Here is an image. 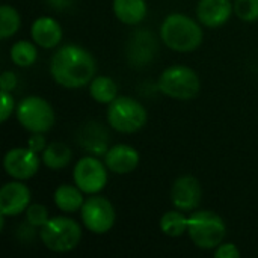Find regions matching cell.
<instances>
[{
    "label": "cell",
    "mask_w": 258,
    "mask_h": 258,
    "mask_svg": "<svg viewBox=\"0 0 258 258\" xmlns=\"http://www.w3.org/2000/svg\"><path fill=\"white\" fill-rule=\"evenodd\" d=\"M42 160L39 159L38 153L30 150L29 147H17L11 148L3 157V168L5 172L12 177L14 180L26 181L36 175L39 171Z\"/></svg>",
    "instance_id": "cell-10"
},
{
    "label": "cell",
    "mask_w": 258,
    "mask_h": 258,
    "mask_svg": "<svg viewBox=\"0 0 258 258\" xmlns=\"http://www.w3.org/2000/svg\"><path fill=\"white\" fill-rule=\"evenodd\" d=\"M159 91L174 100H192L198 95L201 89V82L190 67L186 65H172L163 70L157 82Z\"/></svg>",
    "instance_id": "cell-6"
},
{
    "label": "cell",
    "mask_w": 258,
    "mask_h": 258,
    "mask_svg": "<svg viewBox=\"0 0 258 258\" xmlns=\"http://www.w3.org/2000/svg\"><path fill=\"white\" fill-rule=\"evenodd\" d=\"M157 51V44L151 32L138 30L132 33L127 44V59L132 67H144L150 63Z\"/></svg>",
    "instance_id": "cell-13"
},
{
    "label": "cell",
    "mask_w": 258,
    "mask_h": 258,
    "mask_svg": "<svg viewBox=\"0 0 258 258\" xmlns=\"http://www.w3.org/2000/svg\"><path fill=\"white\" fill-rule=\"evenodd\" d=\"M89 95L100 104H110L118 97V85L112 77L95 76L89 83Z\"/></svg>",
    "instance_id": "cell-21"
},
{
    "label": "cell",
    "mask_w": 258,
    "mask_h": 258,
    "mask_svg": "<svg viewBox=\"0 0 258 258\" xmlns=\"http://www.w3.org/2000/svg\"><path fill=\"white\" fill-rule=\"evenodd\" d=\"M95 73L97 63L94 56L86 48L76 44L62 45L50 60L53 80L67 89H79L89 85Z\"/></svg>",
    "instance_id": "cell-1"
},
{
    "label": "cell",
    "mask_w": 258,
    "mask_h": 258,
    "mask_svg": "<svg viewBox=\"0 0 258 258\" xmlns=\"http://www.w3.org/2000/svg\"><path fill=\"white\" fill-rule=\"evenodd\" d=\"M80 216L85 228L94 234H106L113 228L116 221L113 204L98 194L85 200V204L80 209Z\"/></svg>",
    "instance_id": "cell-8"
},
{
    "label": "cell",
    "mask_w": 258,
    "mask_h": 258,
    "mask_svg": "<svg viewBox=\"0 0 258 258\" xmlns=\"http://www.w3.org/2000/svg\"><path fill=\"white\" fill-rule=\"evenodd\" d=\"M107 171L106 163L97 156H85L74 165L73 180L85 195H97L107 184Z\"/></svg>",
    "instance_id": "cell-9"
},
{
    "label": "cell",
    "mask_w": 258,
    "mask_h": 258,
    "mask_svg": "<svg viewBox=\"0 0 258 258\" xmlns=\"http://www.w3.org/2000/svg\"><path fill=\"white\" fill-rule=\"evenodd\" d=\"M32 41L41 48H54L60 44L63 32L57 20L51 17H39L32 23L30 27Z\"/></svg>",
    "instance_id": "cell-16"
},
{
    "label": "cell",
    "mask_w": 258,
    "mask_h": 258,
    "mask_svg": "<svg viewBox=\"0 0 258 258\" xmlns=\"http://www.w3.org/2000/svg\"><path fill=\"white\" fill-rule=\"evenodd\" d=\"M203 198V189L200 181L192 175L178 177L171 187V201L175 209L190 213L195 212Z\"/></svg>",
    "instance_id": "cell-11"
},
{
    "label": "cell",
    "mask_w": 258,
    "mask_h": 258,
    "mask_svg": "<svg viewBox=\"0 0 258 258\" xmlns=\"http://www.w3.org/2000/svg\"><path fill=\"white\" fill-rule=\"evenodd\" d=\"M148 113L145 106L127 95H118L110 104H107V122L109 125L124 135H132L145 127Z\"/></svg>",
    "instance_id": "cell-5"
},
{
    "label": "cell",
    "mask_w": 258,
    "mask_h": 258,
    "mask_svg": "<svg viewBox=\"0 0 258 258\" xmlns=\"http://www.w3.org/2000/svg\"><path fill=\"white\" fill-rule=\"evenodd\" d=\"M41 160L48 169L57 171L67 168L73 160L71 148L63 142H51L41 153Z\"/></svg>",
    "instance_id": "cell-20"
},
{
    "label": "cell",
    "mask_w": 258,
    "mask_h": 258,
    "mask_svg": "<svg viewBox=\"0 0 258 258\" xmlns=\"http://www.w3.org/2000/svg\"><path fill=\"white\" fill-rule=\"evenodd\" d=\"M204 33L201 26L189 15L181 12L169 14L160 26V39L174 51L189 53L197 50L203 42Z\"/></svg>",
    "instance_id": "cell-2"
},
{
    "label": "cell",
    "mask_w": 258,
    "mask_h": 258,
    "mask_svg": "<svg viewBox=\"0 0 258 258\" xmlns=\"http://www.w3.org/2000/svg\"><path fill=\"white\" fill-rule=\"evenodd\" d=\"M234 14L242 21H257L258 20V0H236L234 3Z\"/></svg>",
    "instance_id": "cell-25"
},
{
    "label": "cell",
    "mask_w": 258,
    "mask_h": 258,
    "mask_svg": "<svg viewBox=\"0 0 258 258\" xmlns=\"http://www.w3.org/2000/svg\"><path fill=\"white\" fill-rule=\"evenodd\" d=\"M17 76L15 73L12 71H5L0 77V86H2V91H8V92H12L15 88H17Z\"/></svg>",
    "instance_id": "cell-30"
},
{
    "label": "cell",
    "mask_w": 258,
    "mask_h": 258,
    "mask_svg": "<svg viewBox=\"0 0 258 258\" xmlns=\"http://www.w3.org/2000/svg\"><path fill=\"white\" fill-rule=\"evenodd\" d=\"M39 240L53 252H70L77 248L82 240L83 231L79 222L67 216H54L39 228Z\"/></svg>",
    "instance_id": "cell-3"
},
{
    "label": "cell",
    "mask_w": 258,
    "mask_h": 258,
    "mask_svg": "<svg viewBox=\"0 0 258 258\" xmlns=\"http://www.w3.org/2000/svg\"><path fill=\"white\" fill-rule=\"evenodd\" d=\"M47 141L44 138V133H32V136L27 141V147L33 150L35 153H42L47 147Z\"/></svg>",
    "instance_id": "cell-29"
},
{
    "label": "cell",
    "mask_w": 258,
    "mask_h": 258,
    "mask_svg": "<svg viewBox=\"0 0 258 258\" xmlns=\"http://www.w3.org/2000/svg\"><path fill=\"white\" fill-rule=\"evenodd\" d=\"M11 60L20 67V68H29L32 67L36 59H38V48L36 44L33 41H26V39H20L17 41L9 51Z\"/></svg>",
    "instance_id": "cell-23"
},
{
    "label": "cell",
    "mask_w": 258,
    "mask_h": 258,
    "mask_svg": "<svg viewBox=\"0 0 258 258\" xmlns=\"http://www.w3.org/2000/svg\"><path fill=\"white\" fill-rule=\"evenodd\" d=\"M187 236L200 249H216L227 236V225L218 213L198 210L189 216Z\"/></svg>",
    "instance_id": "cell-4"
},
{
    "label": "cell",
    "mask_w": 258,
    "mask_h": 258,
    "mask_svg": "<svg viewBox=\"0 0 258 258\" xmlns=\"http://www.w3.org/2000/svg\"><path fill=\"white\" fill-rule=\"evenodd\" d=\"M187 225H189V216H186L184 212L175 209L163 213L160 218V230L168 237H181L183 234H187Z\"/></svg>",
    "instance_id": "cell-22"
},
{
    "label": "cell",
    "mask_w": 258,
    "mask_h": 258,
    "mask_svg": "<svg viewBox=\"0 0 258 258\" xmlns=\"http://www.w3.org/2000/svg\"><path fill=\"white\" fill-rule=\"evenodd\" d=\"M30 190L23 181L15 180L3 184L0 189V215L12 218L24 213L30 206Z\"/></svg>",
    "instance_id": "cell-12"
},
{
    "label": "cell",
    "mask_w": 258,
    "mask_h": 258,
    "mask_svg": "<svg viewBox=\"0 0 258 258\" xmlns=\"http://www.w3.org/2000/svg\"><path fill=\"white\" fill-rule=\"evenodd\" d=\"M48 3L54 9H67L74 3V0H48Z\"/></svg>",
    "instance_id": "cell-31"
},
{
    "label": "cell",
    "mask_w": 258,
    "mask_h": 258,
    "mask_svg": "<svg viewBox=\"0 0 258 258\" xmlns=\"http://www.w3.org/2000/svg\"><path fill=\"white\" fill-rule=\"evenodd\" d=\"M48 219H50V213L44 204H30L26 210V221L36 228L45 225Z\"/></svg>",
    "instance_id": "cell-26"
},
{
    "label": "cell",
    "mask_w": 258,
    "mask_h": 258,
    "mask_svg": "<svg viewBox=\"0 0 258 258\" xmlns=\"http://www.w3.org/2000/svg\"><path fill=\"white\" fill-rule=\"evenodd\" d=\"M15 109V100L12 97V92L2 91V109H0V121L6 122L9 116L12 115Z\"/></svg>",
    "instance_id": "cell-27"
},
{
    "label": "cell",
    "mask_w": 258,
    "mask_h": 258,
    "mask_svg": "<svg viewBox=\"0 0 258 258\" xmlns=\"http://www.w3.org/2000/svg\"><path fill=\"white\" fill-rule=\"evenodd\" d=\"M85 194L74 184H60L56 187L53 201L54 206L63 213H76L85 204Z\"/></svg>",
    "instance_id": "cell-19"
},
{
    "label": "cell",
    "mask_w": 258,
    "mask_h": 258,
    "mask_svg": "<svg viewBox=\"0 0 258 258\" xmlns=\"http://www.w3.org/2000/svg\"><path fill=\"white\" fill-rule=\"evenodd\" d=\"M141 162V156L136 148L127 144H118L107 150L104 154V163L107 169L118 175L133 172Z\"/></svg>",
    "instance_id": "cell-14"
},
{
    "label": "cell",
    "mask_w": 258,
    "mask_h": 258,
    "mask_svg": "<svg viewBox=\"0 0 258 258\" xmlns=\"http://www.w3.org/2000/svg\"><path fill=\"white\" fill-rule=\"evenodd\" d=\"M21 26V17L11 5H2L0 8V38H11L18 32Z\"/></svg>",
    "instance_id": "cell-24"
},
{
    "label": "cell",
    "mask_w": 258,
    "mask_h": 258,
    "mask_svg": "<svg viewBox=\"0 0 258 258\" xmlns=\"http://www.w3.org/2000/svg\"><path fill=\"white\" fill-rule=\"evenodd\" d=\"M233 12L234 5L230 0H200L197 6L198 21L209 29L224 26Z\"/></svg>",
    "instance_id": "cell-15"
},
{
    "label": "cell",
    "mask_w": 258,
    "mask_h": 258,
    "mask_svg": "<svg viewBox=\"0 0 258 258\" xmlns=\"http://www.w3.org/2000/svg\"><path fill=\"white\" fill-rule=\"evenodd\" d=\"M112 8L115 17L127 26L142 23L148 12L145 0H113Z\"/></svg>",
    "instance_id": "cell-18"
},
{
    "label": "cell",
    "mask_w": 258,
    "mask_h": 258,
    "mask_svg": "<svg viewBox=\"0 0 258 258\" xmlns=\"http://www.w3.org/2000/svg\"><path fill=\"white\" fill-rule=\"evenodd\" d=\"M215 257L216 258H239L240 251L234 243H221L215 249Z\"/></svg>",
    "instance_id": "cell-28"
},
{
    "label": "cell",
    "mask_w": 258,
    "mask_h": 258,
    "mask_svg": "<svg viewBox=\"0 0 258 258\" xmlns=\"http://www.w3.org/2000/svg\"><path fill=\"white\" fill-rule=\"evenodd\" d=\"M15 115L20 125L30 133H47L56 121L51 104L38 95L23 98L17 106Z\"/></svg>",
    "instance_id": "cell-7"
},
{
    "label": "cell",
    "mask_w": 258,
    "mask_h": 258,
    "mask_svg": "<svg viewBox=\"0 0 258 258\" xmlns=\"http://www.w3.org/2000/svg\"><path fill=\"white\" fill-rule=\"evenodd\" d=\"M79 142L92 156H104L109 150V135L98 122H89L82 127Z\"/></svg>",
    "instance_id": "cell-17"
}]
</instances>
